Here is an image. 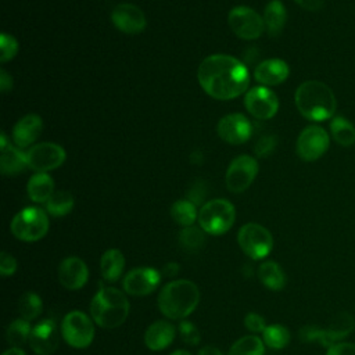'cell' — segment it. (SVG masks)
I'll return each mask as SVG.
<instances>
[{
	"mask_svg": "<svg viewBox=\"0 0 355 355\" xmlns=\"http://www.w3.org/2000/svg\"><path fill=\"white\" fill-rule=\"evenodd\" d=\"M200 86L218 100H232L243 94L250 83L247 67L227 54H212L202 60L197 71Z\"/></svg>",
	"mask_w": 355,
	"mask_h": 355,
	"instance_id": "6da1fadb",
	"label": "cell"
},
{
	"mask_svg": "<svg viewBox=\"0 0 355 355\" xmlns=\"http://www.w3.org/2000/svg\"><path fill=\"white\" fill-rule=\"evenodd\" d=\"M300 114L313 122H323L336 115L337 100L333 90L320 80L302 82L294 94Z\"/></svg>",
	"mask_w": 355,
	"mask_h": 355,
	"instance_id": "7a4b0ae2",
	"label": "cell"
},
{
	"mask_svg": "<svg viewBox=\"0 0 355 355\" xmlns=\"http://www.w3.org/2000/svg\"><path fill=\"white\" fill-rule=\"evenodd\" d=\"M200 302L198 287L186 279L169 282L158 294V308L169 319L187 318Z\"/></svg>",
	"mask_w": 355,
	"mask_h": 355,
	"instance_id": "3957f363",
	"label": "cell"
},
{
	"mask_svg": "<svg viewBox=\"0 0 355 355\" xmlns=\"http://www.w3.org/2000/svg\"><path fill=\"white\" fill-rule=\"evenodd\" d=\"M129 313V301L125 294L110 286L100 284L98 291L90 302V315L93 322L104 329L121 326Z\"/></svg>",
	"mask_w": 355,
	"mask_h": 355,
	"instance_id": "277c9868",
	"label": "cell"
},
{
	"mask_svg": "<svg viewBox=\"0 0 355 355\" xmlns=\"http://www.w3.org/2000/svg\"><path fill=\"white\" fill-rule=\"evenodd\" d=\"M236 211L230 201L215 198L205 202L198 212L200 227L209 234L219 236L226 233L234 223Z\"/></svg>",
	"mask_w": 355,
	"mask_h": 355,
	"instance_id": "5b68a950",
	"label": "cell"
},
{
	"mask_svg": "<svg viewBox=\"0 0 355 355\" xmlns=\"http://www.w3.org/2000/svg\"><path fill=\"white\" fill-rule=\"evenodd\" d=\"M11 233L22 241H37L49 230V218L42 208L28 207L21 209L11 220Z\"/></svg>",
	"mask_w": 355,
	"mask_h": 355,
	"instance_id": "8992f818",
	"label": "cell"
},
{
	"mask_svg": "<svg viewBox=\"0 0 355 355\" xmlns=\"http://www.w3.org/2000/svg\"><path fill=\"white\" fill-rule=\"evenodd\" d=\"M237 241L241 251L251 259H262L273 248V237L270 232L262 225L250 222L240 227Z\"/></svg>",
	"mask_w": 355,
	"mask_h": 355,
	"instance_id": "52a82bcc",
	"label": "cell"
},
{
	"mask_svg": "<svg viewBox=\"0 0 355 355\" xmlns=\"http://www.w3.org/2000/svg\"><path fill=\"white\" fill-rule=\"evenodd\" d=\"M354 318L347 312H341L331 320L327 327L320 329L315 326H306L301 330L300 336L304 341H318L320 345L329 348L341 338L347 337L354 330Z\"/></svg>",
	"mask_w": 355,
	"mask_h": 355,
	"instance_id": "ba28073f",
	"label": "cell"
},
{
	"mask_svg": "<svg viewBox=\"0 0 355 355\" xmlns=\"http://www.w3.org/2000/svg\"><path fill=\"white\" fill-rule=\"evenodd\" d=\"M61 333L67 344L73 348H86L94 337V326L90 318L80 311H71L62 319Z\"/></svg>",
	"mask_w": 355,
	"mask_h": 355,
	"instance_id": "9c48e42d",
	"label": "cell"
},
{
	"mask_svg": "<svg viewBox=\"0 0 355 355\" xmlns=\"http://www.w3.org/2000/svg\"><path fill=\"white\" fill-rule=\"evenodd\" d=\"M330 146V135L319 125L306 126L297 139L295 151L297 155L305 162H313L319 159L327 151Z\"/></svg>",
	"mask_w": 355,
	"mask_h": 355,
	"instance_id": "30bf717a",
	"label": "cell"
},
{
	"mask_svg": "<svg viewBox=\"0 0 355 355\" xmlns=\"http://www.w3.org/2000/svg\"><path fill=\"white\" fill-rule=\"evenodd\" d=\"M227 21L233 33L244 40L258 39L265 31L263 18L255 10L247 6L232 8Z\"/></svg>",
	"mask_w": 355,
	"mask_h": 355,
	"instance_id": "8fae6325",
	"label": "cell"
},
{
	"mask_svg": "<svg viewBox=\"0 0 355 355\" xmlns=\"http://www.w3.org/2000/svg\"><path fill=\"white\" fill-rule=\"evenodd\" d=\"M258 173V162L250 155L236 157L226 171V186L232 193H241L250 187Z\"/></svg>",
	"mask_w": 355,
	"mask_h": 355,
	"instance_id": "7c38bea8",
	"label": "cell"
},
{
	"mask_svg": "<svg viewBox=\"0 0 355 355\" xmlns=\"http://www.w3.org/2000/svg\"><path fill=\"white\" fill-rule=\"evenodd\" d=\"M65 150L50 141L35 144L26 153L28 165L37 172H47L58 168L65 161Z\"/></svg>",
	"mask_w": 355,
	"mask_h": 355,
	"instance_id": "4fadbf2b",
	"label": "cell"
},
{
	"mask_svg": "<svg viewBox=\"0 0 355 355\" xmlns=\"http://www.w3.org/2000/svg\"><path fill=\"white\" fill-rule=\"evenodd\" d=\"M244 105L257 119H270L279 110V100L266 86H257L245 93Z\"/></svg>",
	"mask_w": 355,
	"mask_h": 355,
	"instance_id": "5bb4252c",
	"label": "cell"
},
{
	"mask_svg": "<svg viewBox=\"0 0 355 355\" xmlns=\"http://www.w3.org/2000/svg\"><path fill=\"white\" fill-rule=\"evenodd\" d=\"M218 135L230 144H241L252 135V125L243 114H229L218 122Z\"/></svg>",
	"mask_w": 355,
	"mask_h": 355,
	"instance_id": "9a60e30c",
	"label": "cell"
},
{
	"mask_svg": "<svg viewBox=\"0 0 355 355\" xmlns=\"http://www.w3.org/2000/svg\"><path fill=\"white\" fill-rule=\"evenodd\" d=\"M161 275L153 268H136L130 270L123 279V290L136 297L153 293L159 284Z\"/></svg>",
	"mask_w": 355,
	"mask_h": 355,
	"instance_id": "2e32d148",
	"label": "cell"
},
{
	"mask_svg": "<svg viewBox=\"0 0 355 355\" xmlns=\"http://www.w3.org/2000/svg\"><path fill=\"white\" fill-rule=\"evenodd\" d=\"M29 345L37 355H51L58 347L57 324L53 319L39 322L31 331Z\"/></svg>",
	"mask_w": 355,
	"mask_h": 355,
	"instance_id": "e0dca14e",
	"label": "cell"
},
{
	"mask_svg": "<svg viewBox=\"0 0 355 355\" xmlns=\"http://www.w3.org/2000/svg\"><path fill=\"white\" fill-rule=\"evenodd\" d=\"M111 21L116 29L125 33H139L146 28V15L135 4L123 3L115 6L111 12Z\"/></svg>",
	"mask_w": 355,
	"mask_h": 355,
	"instance_id": "ac0fdd59",
	"label": "cell"
},
{
	"mask_svg": "<svg viewBox=\"0 0 355 355\" xmlns=\"http://www.w3.org/2000/svg\"><path fill=\"white\" fill-rule=\"evenodd\" d=\"M89 277V270L86 263L78 257H68L62 259L58 266L60 283L68 290L82 288Z\"/></svg>",
	"mask_w": 355,
	"mask_h": 355,
	"instance_id": "d6986e66",
	"label": "cell"
},
{
	"mask_svg": "<svg viewBox=\"0 0 355 355\" xmlns=\"http://www.w3.org/2000/svg\"><path fill=\"white\" fill-rule=\"evenodd\" d=\"M290 73L287 62L282 58H269L255 67L254 78L263 86H275L283 83Z\"/></svg>",
	"mask_w": 355,
	"mask_h": 355,
	"instance_id": "ffe728a7",
	"label": "cell"
},
{
	"mask_svg": "<svg viewBox=\"0 0 355 355\" xmlns=\"http://www.w3.org/2000/svg\"><path fill=\"white\" fill-rule=\"evenodd\" d=\"M42 129H43L42 118L36 114H28L14 125L12 140L21 148L28 147L40 136Z\"/></svg>",
	"mask_w": 355,
	"mask_h": 355,
	"instance_id": "44dd1931",
	"label": "cell"
},
{
	"mask_svg": "<svg viewBox=\"0 0 355 355\" xmlns=\"http://www.w3.org/2000/svg\"><path fill=\"white\" fill-rule=\"evenodd\" d=\"M176 336V329L166 320H157L148 326L144 333V344L151 351L165 349L172 344Z\"/></svg>",
	"mask_w": 355,
	"mask_h": 355,
	"instance_id": "7402d4cb",
	"label": "cell"
},
{
	"mask_svg": "<svg viewBox=\"0 0 355 355\" xmlns=\"http://www.w3.org/2000/svg\"><path fill=\"white\" fill-rule=\"evenodd\" d=\"M263 22L270 36H279L287 21V11L280 0H272L263 10Z\"/></svg>",
	"mask_w": 355,
	"mask_h": 355,
	"instance_id": "603a6c76",
	"label": "cell"
},
{
	"mask_svg": "<svg viewBox=\"0 0 355 355\" xmlns=\"http://www.w3.org/2000/svg\"><path fill=\"white\" fill-rule=\"evenodd\" d=\"M28 165V157L26 153L22 150L12 147L11 144L6 148L1 150V157H0V169L1 173L6 176H14L21 173Z\"/></svg>",
	"mask_w": 355,
	"mask_h": 355,
	"instance_id": "cb8c5ba5",
	"label": "cell"
},
{
	"mask_svg": "<svg viewBox=\"0 0 355 355\" xmlns=\"http://www.w3.org/2000/svg\"><path fill=\"white\" fill-rule=\"evenodd\" d=\"M54 193V182L46 172H37L28 182V196L35 202H47Z\"/></svg>",
	"mask_w": 355,
	"mask_h": 355,
	"instance_id": "d4e9b609",
	"label": "cell"
},
{
	"mask_svg": "<svg viewBox=\"0 0 355 355\" xmlns=\"http://www.w3.org/2000/svg\"><path fill=\"white\" fill-rule=\"evenodd\" d=\"M123 266H125V258L119 250L111 248L101 255L100 269H101L103 277L107 282H116L122 275Z\"/></svg>",
	"mask_w": 355,
	"mask_h": 355,
	"instance_id": "484cf974",
	"label": "cell"
},
{
	"mask_svg": "<svg viewBox=\"0 0 355 355\" xmlns=\"http://www.w3.org/2000/svg\"><path fill=\"white\" fill-rule=\"evenodd\" d=\"M330 136L341 147L355 144V125L343 115H334L330 119Z\"/></svg>",
	"mask_w": 355,
	"mask_h": 355,
	"instance_id": "4316f807",
	"label": "cell"
},
{
	"mask_svg": "<svg viewBox=\"0 0 355 355\" xmlns=\"http://www.w3.org/2000/svg\"><path fill=\"white\" fill-rule=\"evenodd\" d=\"M258 277L265 287L273 291H279L286 286V273L280 265L273 261H266L259 266Z\"/></svg>",
	"mask_w": 355,
	"mask_h": 355,
	"instance_id": "83f0119b",
	"label": "cell"
},
{
	"mask_svg": "<svg viewBox=\"0 0 355 355\" xmlns=\"http://www.w3.org/2000/svg\"><path fill=\"white\" fill-rule=\"evenodd\" d=\"M171 216L178 225L183 227L193 226L196 219H198L196 204H193L189 200H179L173 202L171 208Z\"/></svg>",
	"mask_w": 355,
	"mask_h": 355,
	"instance_id": "f1b7e54d",
	"label": "cell"
},
{
	"mask_svg": "<svg viewBox=\"0 0 355 355\" xmlns=\"http://www.w3.org/2000/svg\"><path fill=\"white\" fill-rule=\"evenodd\" d=\"M73 208V197L69 191L58 190L46 202V209L53 216H64L69 214Z\"/></svg>",
	"mask_w": 355,
	"mask_h": 355,
	"instance_id": "f546056e",
	"label": "cell"
},
{
	"mask_svg": "<svg viewBox=\"0 0 355 355\" xmlns=\"http://www.w3.org/2000/svg\"><path fill=\"white\" fill-rule=\"evenodd\" d=\"M263 341L257 336H244L239 338L229 349L227 355H263Z\"/></svg>",
	"mask_w": 355,
	"mask_h": 355,
	"instance_id": "4dcf8cb0",
	"label": "cell"
},
{
	"mask_svg": "<svg viewBox=\"0 0 355 355\" xmlns=\"http://www.w3.org/2000/svg\"><path fill=\"white\" fill-rule=\"evenodd\" d=\"M18 311L21 318L26 320H33L36 319L42 311H43V302L40 297L32 291H26L21 295L19 302H18Z\"/></svg>",
	"mask_w": 355,
	"mask_h": 355,
	"instance_id": "1f68e13d",
	"label": "cell"
},
{
	"mask_svg": "<svg viewBox=\"0 0 355 355\" xmlns=\"http://www.w3.org/2000/svg\"><path fill=\"white\" fill-rule=\"evenodd\" d=\"M262 338L269 348L282 349L290 341V331L282 324H270L262 331Z\"/></svg>",
	"mask_w": 355,
	"mask_h": 355,
	"instance_id": "d6a6232c",
	"label": "cell"
},
{
	"mask_svg": "<svg viewBox=\"0 0 355 355\" xmlns=\"http://www.w3.org/2000/svg\"><path fill=\"white\" fill-rule=\"evenodd\" d=\"M31 331H32V327L29 320L24 318L15 319L7 327V341L14 347H19L26 341H29Z\"/></svg>",
	"mask_w": 355,
	"mask_h": 355,
	"instance_id": "836d02e7",
	"label": "cell"
},
{
	"mask_svg": "<svg viewBox=\"0 0 355 355\" xmlns=\"http://www.w3.org/2000/svg\"><path fill=\"white\" fill-rule=\"evenodd\" d=\"M179 243L186 251H197L205 243V234L201 227L187 226L179 234Z\"/></svg>",
	"mask_w": 355,
	"mask_h": 355,
	"instance_id": "e575fe53",
	"label": "cell"
},
{
	"mask_svg": "<svg viewBox=\"0 0 355 355\" xmlns=\"http://www.w3.org/2000/svg\"><path fill=\"white\" fill-rule=\"evenodd\" d=\"M0 47H1V54H0V61L7 62L12 60L18 51V42L15 40L14 36L8 33H3L0 37Z\"/></svg>",
	"mask_w": 355,
	"mask_h": 355,
	"instance_id": "d590c367",
	"label": "cell"
},
{
	"mask_svg": "<svg viewBox=\"0 0 355 355\" xmlns=\"http://www.w3.org/2000/svg\"><path fill=\"white\" fill-rule=\"evenodd\" d=\"M179 334L182 337V340L190 345H197L201 340V336H200V331L197 330V327L189 322V320H182L179 323Z\"/></svg>",
	"mask_w": 355,
	"mask_h": 355,
	"instance_id": "8d00e7d4",
	"label": "cell"
},
{
	"mask_svg": "<svg viewBox=\"0 0 355 355\" xmlns=\"http://www.w3.org/2000/svg\"><path fill=\"white\" fill-rule=\"evenodd\" d=\"M276 147V137L273 135H266L258 140V143L254 147V151L258 157H266L269 155Z\"/></svg>",
	"mask_w": 355,
	"mask_h": 355,
	"instance_id": "74e56055",
	"label": "cell"
},
{
	"mask_svg": "<svg viewBox=\"0 0 355 355\" xmlns=\"http://www.w3.org/2000/svg\"><path fill=\"white\" fill-rule=\"evenodd\" d=\"M244 324L252 333H262L265 330V327H266L265 319L261 315L255 313V312H250V313L245 315Z\"/></svg>",
	"mask_w": 355,
	"mask_h": 355,
	"instance_id": "f35d334b",
	"label": "cell"
},
{
	"mask_svg": "<svg viewBox=\"0 0 355 355\" xmlns=\"http://www.w3.org/2000/svg\"><path fill=\"white\" fill-rule=\"evenodd\" d=\"M17 270V261L8 252H1L0 255V273L1 276H10Z\"/></svg>",
	"mask_w": 355,
	"mask_h": 355,
	"instance_id": "ab89813d",
	"label": "cell"
},
{
	"mask_svg": "<svg viewBox=\"0 0 355 355\" xmlns=\"http://www.w3.org/2000/svg\"><path fill=\"white\" fill-rule=\"evenodd\" d=\"M326 355H355V344L336 343L327 348Z\"/></svg>",
	"mask_w": 355,
	"mask_h": 355,
	"instance_id": "60d3db41",
	"label": "cell"
},
{
	"mask_svg": "<svg viewBox=\"0 0 355 355\" xmlns=\"http://www.w3.org/2000/svg\"><path fill=\"white\" fill-rule=\"evenodd\" d=\"M301 8L308 11H318L323 7L324 0H294Z\"/></svg>",
	"mask_w": 355,
	"mask_h": 355,
	"instance_id": "b9f144b4",
	"label": "cell"
},
{
	"mask_svg": "<svg viewBox=\"0 0 355 355\" xmlns=\"http://www.w3.org/2000/svg\"><path fill=\"white\" fill-rule=\"evenodd\" d=\"M0 72V89L3 93H6L12 87V78L4 69H1Z\"/></svg>",
	"mask_w": 355,
	"mask_h": 355,
	"instance_id": "7bdbcfd3",
	"label": "cell"
},
{
	"mask_svg": "<svg viewBox=\"0 0 355 355\" xmlns=\"http://www.w3.org/2000/svg\"><path fill=\"white\" fill-rule=\"evenodd\" d=\"M198 355H223L220 349H218L214 345H205L198 351Z\"/></svg>",
	"mask_w": 355,
	"mask_h": 355,
	"instance_id": "ee69618b",
	"label": "cell"
},
{
	"mask_svg": "<svg viewBox=\"0 0 355 355\" xmlns=\"http://www.w3.org/2000/svg\"><path fill=\"white\" fill-rule=\"evenodd\" d=\"M179 269H180V268H179V263H176V262H169V263L165 265L164 272H165L168 276H175V275H178Z\"/></svg>",
	"mask_w": 355,
	"mask_h": 355,
	"instance_id": "f6af8a7d",
	"label": "cell"
},
{
	"mask_svg": "<svg viewBox=\"0 0 355 355\" xmlns=\"http://www.w3.org/2000/svg\"><path fill=\"white\" fill-rule=\"evenodd\" d=\"M3 355H26L19 347H12L10 349H7Z\"/></svg>",
	"mask_w": 355,
	"mask_h": 355,
	"instance_id": "bcb514c9",
	"label": "cell"
},
{
	"mask_svg": "<svg viewBox=\"0 0 355 355\" xmlns=\"http://www.w3.org/2000/svg\"><path fill=\"white\" fill-rule=\"evenodd\" d=\"M8 146H10L8 139H7L6 133L3 132V133H1V136H0V150H6Z\"/></svg>",
	"mask_w": 355,
	"mask_h": 355,
	"instance_id": "7dc6e473",
	"label": "cell"
},
{
	"mask_svg": "<svg viewBox=\"0 0 355 355\" xmlns=\"http://www.w3.org/2000/svg\"><path fill=\"white\" fill-rule=\"evenodd\" d=\"M171 355H191V354H189V352H187V351H184V349H178V351L172 352Z\"/></svg>",
	"mask_w": 355,
	"mask_h": 355,
	"instance_id": "c3c4849f",
	"label": "cell"
}]
</instances>
